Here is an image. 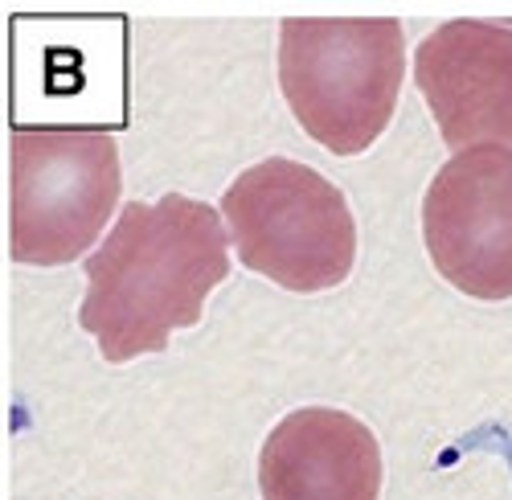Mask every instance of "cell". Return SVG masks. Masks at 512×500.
<instances>
[{
	"mask_svg": "<svg viewBox=\"0 0 512 500\" xmlns=\"http://www.w3.org/2000/svg\"><path fill=\"white\" fill-rule=\"evenodd\" d=\"M222 222L246 271L300 296L345 283L357 263V222L345 193L287 156L250 164L222 197Z\"/></svg>",
	"mask_w": 512,
	"mask_h": 500,
	"instance_id": "cell-3",
	"label": "cell"
},
{
	"mask_svg": "<svg viewBox=\"0 0 512 500\" xmlns=\"http://www.w3.org/2000/svg\"><path fill=\"white\" fill-rule=\"evenodd\" d=\"M226 275V222L213 205L181 193L152 205L132 201L87 259L78 320L115 365L164 353L177 328L201 320L209 291Z\"/></svg>",
	"mask_w": 512,
	"mask_h": 500,
	"instance_id": "cell-1",
	"label": "cell"
},
{
	"mask_svg": "<svg viewBox=\"0 0 512 500\" xmlns=\"http://www.w3.org/2000/svg\"><path fill=\"white\" fill-rule=\"evenodd\" d=\"M414 82L451 152L512 148V25H439L414 50Z\"/></svg>",
	"mask_w": 512,
	"mask_h": 500,
	"instance_id": "cell-6",
	"label": "cell"
},
{
	"mask_svg": "<svg viewBox=\"0 0 512 500\" xmlns=\"http://www.w3.org/2000/svg\"><path fill=\"white\" fill-rule=\"evenodd\" d=\"M406 74L394 17H287L279 87L300 128L336 156H357L390 128Z\"/></svg>",
	"mask_w": 512,
	"mask_h": 500,
	"instance_id": "cell-2",
	"label": "cell"
},
{
	"mask_svg": "<svg viewBox=\"0 0 512 500\" xmlns=\"http://www.w3.org/2000/svg\"><path fill=\"white\" fill-rule=\"evenodd\" d=\"M435 271L472 300H512V148L455 152L422 201Z\"/></svg>",
	"mask_w": 512,
	"mask_h": 500,
	"instance_id": "cell-5",
	"label": "cell"
},
{
	"mask_svg": "<svg viewBox=\"0 0 512 500\" xmlns=\"http://www.w3.org/2000/svg\"><path fill=\"white\" fill-rule=\"evenodd\" d=\"M107 132L17 128L9 140V250L21 267H62L99 242L119 205Z\"/></svg>",
	"mask_w": 512,
	"mask_h": 500,
	"instance_id": "cell-4",
	"label": "cell"
},
{
	"mask_svg": "<svg viewBox=\"0 0 512 500\" xmlns=\"http://www.w3.org/2000/svg\"><path fill=\"white\" fill-rule=\"evenodd\" d=\"M259 488L263 500H377L381 447L345 410H291L259 451Z\"/></svg>",
	"mask_w": 512,
	"mask_h": 500,
	"instance_id": "cell-7",
	"label": "cell"
}]
</instances>
